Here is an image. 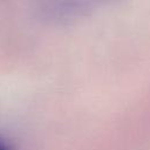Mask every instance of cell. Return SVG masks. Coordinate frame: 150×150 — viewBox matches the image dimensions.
Returning <instances> with one entry per match:
<instances>
[{
    "mask_svg": "<svg viewBox=\"0 0 150 150\" xmlns=\"http://www.w3.org/2000/svg\"><path fill=\"white\" fill-rule=\"evenodd\" d=\"M110 0H39L40 12L52 21H69L90 13Z\"/></svg>",
    "mask_w": 150,
    "mask_h": 150,
    "instance_id": "1",
    "label": "cell"
},
{
    "mask_svg": "<svg viewBox=\"0 0 150 150\" xmlns=\"http://www.w3.org/2000/svg\"><path fill=\"white\" fill-rule=\"evenodd\" d=\"M0 150H15L12 144L0 135Z\"/></svg>",
    "mask_w": 150,
    "mask_h": 150,
    "instance_id": "2",
    "label": "cell"
}]
</instances>
